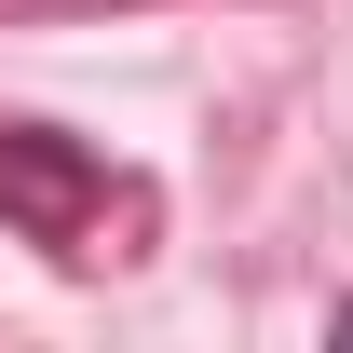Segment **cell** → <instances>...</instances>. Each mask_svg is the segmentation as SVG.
Masks as SVG:
<instances>
[{"label": "cell", "mask_w": 353, "mask_h": 353, "mask_svg": "<svg viewBox=\"0 0 353 353\" xmlns=\"http://www.w3.org/2000/svg\"><path fill=\"white\" fill-rule=\"evenodd\" d=\"M95 204H109V176H95L54 123H0V218H14V231L82 245V231H95Z\"/></svg>", "instance_id": "1"}, {"label": "cell", "mask_w": 353, "mask_h": 353, "mask_svg": "<svg viewBox=\"0 0 353 353\" xmlns=\"http://www.w3.org/2000/svg\"><path fill=\"white\" fill-rule=\"evenodd\" d=\"M340 326H353V299H340Z\"/></svg>", "instance_id": "2"}]
</instances>
